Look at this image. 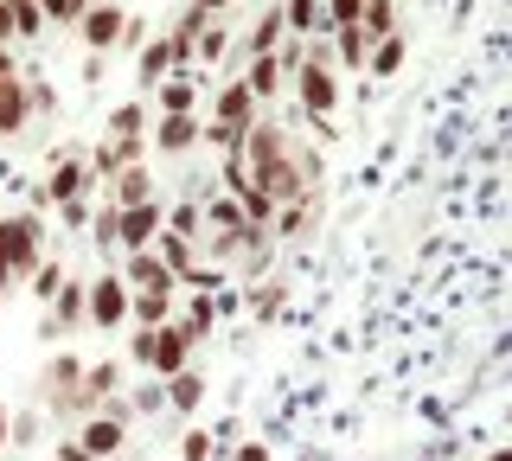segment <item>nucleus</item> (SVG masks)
<instances>
[{
  "label": "nucleus",
  "mask_w": 512,
  "mask_h": 461,
  "mask_svg": "<svg viewBox=\"0 0 512 461\" xmlns=\"http://www.w3.org/2000/svg\"><path fill=\"white\" fill-rule=\"evenodd\" d=\"M282 308H288V282L269 276V282H256V289H250V314H256V327H276V321H282Z\"/></svg>",
  "instance_id": "obj_26"
},
{
  "label": "nucleus",
  "mask_w": 512,
  "mask_h": 461,
  "mask_svg": "<svg viewBox=\"0 0 512 461\" xmlns=\"http://www.w3.org/2000/svg\"><path fill=\"white\" fill-rule=\"evenodd\" d=\"M13 39V13H7V0H0V45Z\"/></svg>",
  "instance_id": "obj_49"
},
{
  "label": "nucleus",
  "mask_w": 512,
  "mask_h": 461,
  "mask_svg": "<svg viewBox=\"0 0 512 461\" xmlns=\"http://www.w3.org/2000/svg\"><path fill=\"white\" fill-rule=\"evenodd\" d=\"M212 455H218V442L205 436V429H186L180 436V461H212Z\"/></svg>",
  "instance_id": "obj_41"
},
{
  "label": "nucleus",
  "mask_w": 512,
  "mask_h": 461,
  "mask_svg": "<svg viewBox=\"0 0 512 461\" xmlns=\"http://www.w3.org/2000/svg\"><path fill=\"white\" fill-rule=\"evenodd\" d=\"M0 77H20V65H13V52L0 45Z\"/></svg>",
  "instance_id": "obj_51"
},
{
  "label": "nucleus",
  "mask_w": 512,
  "mask_h": 461,
  "mask_svg": "<svg viewBox=\"0 0 512 461\" xmlns=\"http://www.w3.org/2000/svg\"><path fill=\"white\" fill-rule=\"evenodd\" d=\"M180 327L192 333V346H205V340H212V327H218V295H192L186 314H180Z\"/></svg>",
  "instance_id": "obj_30"
},
{
  "label": "nucleus",
  "mask_w": 512,
  "mask_h": 461,
  "mask_svg": "<svg viewBox=\"0 0 512 461\" xmlns=\"http://www.w3.org/2000/svg\"><path fill=\"white\" fill-rule=\"evenodd\" d=\"M13 442H39V417H32V410H26V417H13Z\"/></svg>",
  "instance_id": "obj_46"
},
{
  "label": "nucleus",
  "mask_w": 512,
  "mask_h": 461,
  "mask_svg": "<svg viewBox=\"0 0 512 461\" xmlns=\"http://www.w3.org/2000/svg\"><path fill=\"white\" fill-rule=\"evenodd\" d=\"M154 97H160V116H192V109H199V77L173 71V77L154 84Z\"/></svg>",
  "instance_id": "obj_21"
},
{
  "label": "nucleus",
  "mask_w": 512,
  "mask_h": 461,
  "mask_svg": "<svg viewBox=\"0 0 512 461\" xmlns=\"http://www.w3.org/2000/svg\"><path fill=\"white\" fill-rule=\"evenodd\" d=\"M148 39H154V33H148V20H135V13H128V20H122V39H116V45H122V52H141Z\"/></svg>",
  "instance_id": "obj_44"
},
{
  "label": "nucleus",
  "mask_w": 512,
  "mask_h": 461,
  "mask_svg": "<svg viewBox=\"0 0 512 461\" xmlns=\"http://www.w3.org/2000/svg\"><path fill=\"white\" fill-rule=\"evenodd\" d=\"M122 282H128V289H180V276H173V269L154 257V244H148V250H128V257H122Z\"/></svg>",
  "instance_id": "obj_13"
},
{
  "label": "nucleus",
  "mask_w": 512,
  "mask_h": 461,
  "mask_svg": "<svg viewBox=\"0 0 512 461\" xmlns=\"http://www.w3.org/2000/svg\"><path fill=\"white\" fill-rule=\"evenodd\" d=\"M116 391H122V365H116V359H96V365H84V385H77V397L64 404V423H84V417H96V410H103Z\"/></svg>",
  "instance_id": "obj_6"
},
{
  "label": "nucleus",
  "mask_w": 512,
  "mask_h": 461,
  "mask_svg": "<svg viewBox=\"0 0 512 461\" xmlns=\"http://www.w3.org/2000/svg\"><path fill=\"white\" fill-rule=\"evenodd\" d=\"M186 7H199V13H224L231 0H186Z\"/></svg>",
  "instance_id": "obj_50"
},
{
  "label": "nucleus",
  "mask_w": 512,
  "mask_h": 461,
  "mask_svg": "<svg viewBox=\"0 0 512 461\" xmlns=\"http://www.w3.org/2000/svg\"><path fill=\"white\" fill-rule=\"evenodd\" d=\"M135 161H148V135H135V141H96V148H90V173H96V186H103V180H116V173L122 167H135Z\"/></svg>",
  "instance_id": "obj_12"
},
{
  "label": "nucleus",
  "mask_w": 512,
  "mask_h": 461,
  "mask_svg": "<svg viewBox=\"0 0 512 461\" xmlns=\"http://www.w3.org/2000/svg\"><path fill=\"white\" fill-rule=\"evenodd\" d=\"M160 77H173V45H167V33H154V39L135 52V84H141V90H154Z\"/></svg>",
  "instance_id": "obj_22"
},
{
  "label": "nucleus",
  "mask_w": 512,
  "mask_h": 461,
  "mask_svg": "<svg viewBox=\"0 0 512 461\" xmlns=\"http://www.w3.org/2000/svg\"><path fill=\"white\" fill-rule=\"evenodd\" d=\"M244 84L256 90V103H269V97H276V90L288 84V77H282V65H276V52H263V58H244Z\"/></svg>",
  "instance_id": "obj_27"
},
{
  "label": "nucleus",
  "mask_w": 512,
  "mask_h": 461,
  "mask_svg": "<svg viewBox=\"0 0 512 461\" xmlns=\"http://www.w3.org/2000/svg\"><path fill=\"white\" fill-rule=\"evenodd\" d=\"M116 218H122V205L96 199V212H90V244L103 250V257H122V250H116Z\"/></svg>",
  "instance_id": "obj_32"
},
{
  "label": "nucleus",
  "mask_w": 512,
  "mask_h": 461,
  "mask_svg": "<svg viewBox=\"0 0 512 461\" xmlns=\"http://www.w3.org/2000/svg\"><path fill=\"white\" fill-rule=\"evenodd\" d=\"M282 39H288L282 0H269V7H263V13H256V20H250V33H244V45H237V52H244V58H263V52H276Z\"/></svg>",
  "instance_id": "obj_16"
},
{
  "label": "nucleus",
  "mask_w": 512,
  "mask_h": 461,
  "mask_svg": "<svg viewBox=\"0 0 512 461\" xmlns=\"http://www.w3.org/2000/svg\"><path fill=\"white\" fill-rule=\"evenodd\" d=\"M90 186H96L90 148H64V154H52V167H45V180H39V205H64V199L90 193Z\"/></svg>",
  "instance_id": "obj_5"
},
{
  "label": "nucleus",
  "mask_w": 512,
  "mask_h": 461,
  "mask_svg": "<svg viewBox=\"0 0 512 461\" xmlns=\"http://www.w3.org/2000/svg\"><path fill=\"white\" fill-rule=\"evenodd\" d=\"M314 225H320V186H308L301 199L276 205V225H269V231H276V237H308Z\"/></svg>",
  "instance_id": "obj_18"
},
{
  "label": "nucleus",
  "mask_w": 512,
  "mask_h": 461,
  "mask_svg": "<svg viewBox=\"0 0 512 461\" xmlns=\"http://www.w3.org/2000/svg\"><path fill=\"white\" fill-rule=\"evenodd\" d=\"M71 327H84V282H71V276H64V289H58L52 308H45L39 333H45V340H58V333H71Z\"/></svg>",
  "instance_id": "obj_15"
},
{
  "label": "nucleus",
  "mask_w": 512,
  "mask_h": 461,
  "mask_svg": "<svg viewBox=\"0 0 512 461\" xmlns=\"http://www.w3.org/2000/svg\"><path fill=\"white\" fill-rule=\"evenodd\" d=\"M77 385H84V359H77V353L45 359V372H39V404L52 410V417H64V404L77 397Z\"/></svg>",
  "instance_id": "obj_8"
},
{
  "label": "nucleus",
  "mask_w": 512,
  "mask_h": 461,
  "mask_svg": "<svg viewBox=\"0 0 512 461\" xmlns=\"http://www.w3.org/2000/svg\"><path fill=\"white\" fill-rule=\"evenodd\" d=\"M77 442H84V449H90L96 461H109V455H122V442H128V423H116V417H103V410H96V417H84V423H77Z\"/></svg>",
  "instance_id": "obj_17"
},
{
  "label": "nucleus",
  "mask_w": 512,
  "mask_h": 461,
  "mask_svg": "<svg viewBox=\"0 0 512 461\" xmlns=\"http://www.w3.org/2000/svg\"><path fill=\"white\" fill-rule=\"evenodd\" d=\"M52 461H96V455H90V449H84V442H77V436H64L58 449H52Z\"/></svg>",
  "instance_id": "obj_45"
},
{
  "label": "nucleus",
  "mask_w": 512,
  "mask_h": 461,
  "mask_svg": "<svg viewBox=\"0 0 512 461\" xmlns=\"http://www.w3.org/2000/svg\"><path fill=\"white\" fill-rule=\"evenodd\" d=\"M128 282H122V269H103V276H90L84 282V327L96 333H122L128 327Z\"/></svg>",
  "instance_id": "obj_4"
},
{
  "label": "nucleus",
  "mask_w": 512,
  "mask_h": 461,
  "mask_svg": "<svg viewBox=\"0 0 512 461\" xmlns=\"http://www.w3.org/2000/svg\"><path fill=\"white\" fill-rule=\"evenodd\" d=\"M26 109H32V116H52V109H58V90L45 84V77H32V71H26Z\"/></svg>",
  "instance_id": "obj_40"
},
{
  "label": "nucleus",
  "mask_w": 512,
  "mask_h": 461,
  "mask_svg": "<svg viewBox=\"0 0 512 461\" xmlns=\"http://www.w3.org/2000/svg\"><path fill=\"white\" fill-rule=\"evenodd\" d=\"M282 20H288V39H320V33H333L320 0H282Z\"/></svg>",
  "instance_id": "obj_23"
},
{
  "label": "nucleus",
  "mask_w": 512,
  "mask_h": 461,
  "mask_svg": "<svg viewBox=\"0 0 512 461\" xmlns=\"http://www.w3.org/2000/svg\"><path fill=\"white\" fill-rule=\"evenodd\" d=\"M148 122H154V109L135 97V103H116V109H109L103 135H109V141H135V135H148Z\"/></svg>",
  "instance_id": "obj_25"
},
{
  "label": "nucleus",
  "mask_w": 512,
  "mask_h": 461,
  "mask_svg": "<svg viewBox=\"0 0 512 461\" xmlns=\"http://www.w3.org/2000/svg\"><path fill=\"white\" fill-rule=\"evenodd\" d=\"M0 263L13 269V282H26L45 263V218L39 212H7L0 218Z\"/></svg>",
  "instance_id": "obj_3"
},
{
  "label": "nucleus",
  "mask_w": 512,
  "mask_h": 461,
  "mask_svg": "<svg viewBox=\"0 0 512 461\" xmlns=\"http://www.w3.org/2000/svg\"><path fill=\"white\" fill-rule=\"evenodd\" d=\"M199 135H205V116H154L148 122V148H160V154H192Z\"/></svg>",
  "instance_id": "obj_11"
},
{
  "label": "nucleus",
  "mask_w": 512,
  "mask_h": 461,
  "mask_svg": "<svg viewBox=\"0 0 512 461\" xmlns=\"http://www.w3.org/2000/svg\"><path fill=\"white\" fill-rule=\"evenodd\" d=\"M199 205H205V231H250V212L231 193H212V199H199Z\"/></svg>",
  "instance_id": "obj_28"
},
{
  "label": "nucleus",
  "mask_w": 512,
  "mask_h": 461,
  "mask_svg": "<svg viewBox=\"0 0 512 461\" xmlns=\"http://www.w3.org/2000/svg\"><path fill=\"white\" fill-rule=\"evenodd\" d=\"M154 257L167 263L173 276H186V269L199 263V244H192V237H173V231H160V237H154Z\"/></svg>",
  "instance_id": "obj_31"
},
{
  "label": "nucleus",
  "mask_w": 512,
  "mask_h": 461,
  "mask_svg": "<svg viewBox=\"0 0 512 461\" xmlns=\"http://www.w3.org/2000/svg\"><path fill=\"white\" fill-rule=\"evenodd\" d=\"M103 199H109V205H148V199H160L148 161H135V167H122L116 180H103Z\"/></svg>",
  "instance_id": "obj_14"
},
{
  "label": "nucleus",
  "mask_w": 512,
  "mask_h": 461,
  "mask_svg": "<svg viewBox=\"0 0 512 461\" xmlns=\"http://www.w3.org/2000/svg\"><path fill=\"white\" fill-rule=\"evenodd\" d=\"M122 20H128V13L116 7V0H90V7H84V20H77V39H84L90 52H116Z\"/></svg>",
  "instance_id": "obj_10"
},
{
  "label": "nucleus",
  "mask_w": 512,
  "mask_h": 461,
  "mask_svg": "<svg viewBox=\"0 0 512 461\" xmlns=\"http://www.w3.org/2000/svg\"><path fill=\"white\" fill-rule=\"evenodd\" d=\"M7 442H13V417H7V404H0V455H7Z\"/></svg>",
  "instance_id": "obj_48"
},
{
  "label": "nucleus",
  "mask_w": 512,
  "mask_h": 461,
  "mask_svg": "<svg viewBox=\"0 0 512 461\" xmlns=\"http://www.w3.org/2000/svg\"><path fill=\"white\" fill-rule=\"evenodd\" d=\"M224 52H231V33H224V26L212 20V26H205V33H199V58H192V65H205V71H212Z\"/></svg>",
  "instance_id": "obj_38"
},
{
  "label": "nucleus",
  "mask_w": 512,
  "mask_h": 461,
  "mask_svg": "<svg viewBox=\"0 0 512 461\" xmlns=\"http://www.w3.org/2000/svg\"><path fill=\"white\" fill-rule=\"evenodd\" d=\"M404 58H410L404 33H391V39H372V52H365V71H372V77H397V71H404Z\"/></svg>",
  "instance_id": "obj_29"
},
{
  "label": "nucleus",
  "mask_w": 512,
  "mask_h": 461,
  "mask_svg": "<svg viewBox=\"0 0 512 461\" xmlns=\"http://www.w3.org/2000/svg\"><path fill=\"white\" fill-rule=\"evenodd\" d=\"M32 122V109H26V71L20 77H0V135H20Z\"/></svg>",
  "instance_id": "obj_24"
},
{
  "label": "nucleus",
  "mask_w": 512,
  "mask_h": 461,
  "mask_svg": "<svg viewBox=\"0 0 512 461\" xmlns=\"http://www.w3.org/2000/svg\"><path fill=\"white\" fill-rule=\"evenodd\" d=\"M26 289L39 295L45 308H52V301H58V289H64V263H58V257H45V263H39V269L26 276Z\"/></svg>",
  "instance_id": "obj_36"
},
{
  "label": "nucleus",
  "mask_w": 512,
  "mask_h": 461,
  "mask_svg": "<svg viewBox=\"0 0 512 461\" xmlns=\"http://www.w3.org/2000/svg\"><path fill=\"white\" fill-rule=\"evenodd\" d=\"M160 225H167L160 199H148V205H122V218H116V250H122V257H128V250H148L154 237H160Z\"/></svg>",
  "instance_id": "obj_9"
},
{
  "label": "nucleus",
  "mask_w": 512,
  "mask_h": 461,
  "mask_svg": "<svg viewBox=\"0 0 512 461\" xmlns=\"http://www.w3.org/2000/svg\"><path fill=\"white\" fill-rule=\"evenodd\" d=\"M231 461H269V442H237Z\"/></svg>",
  "instance_id": "obj_47"
},
{
  "label": "nucleus",
  "mask_w": 512,
  "mask_h": 461,
  "mask_svg": "<svg viewBox=\"0 0 512 461\" xmlns=\"http://www.w3.org/2000/svg\"><path fill=\"white\" fill-rule=\"evenodd\" d=\"M84 7H90V0H39L45 26H77V20H84Z\"/></svg>",
  "instance_id": "obj_39"
},
{
  "label": "nucleus",
  "mask_w": 512,
  "mask_h": 461,
  "mask_svg": "<svg viewBox=\"0 0 512 461\" xmlns=\"http://www.w3.org/2000/svg\"><path fill=\"white\" fill-rule=\"evenodd\" d=\"M359 33H365V39H391V33H404V26H397V0H365Z\"/></svg>",
  "instance_id": "obj_33"
},
{
  "label": "nucleus",
  "mask_w": 512,
  "mask_h": 461,
  "mask_svg": "<svg viewBox=\"0 0 512 461\" xmlns=\"http://www.w3.org/2000/svg\"><path fill=\"white\" fill-rule=\"evenodd\" d=\"M128 359H135L148 378H173V372H186V365H192V333L180 321L135 327V333H128Z\"/></svg>",
  "instance_id": "obj_2"
},
{
  "label": "nucleus",
  "mask_w": 512,
  "mask_h": 461,
  "mask_svg": "<svg viewBox=\"0 0 512 461\" xmlns=\"http://www.w3.org/2000/svg\"><path fill=\"white\" fill-rule=\"evenodd\" d=\"M173 295H180V289H135V295H128V327L173 321Z\"/></svg>",
  "instance_id": "obj_20"
},
{
  "label": "nucleus",
  "mask_w": 512,
  "mask_h": 461,
  "mask_svg": "<svg viewBox=\"0 0 512 461\" xmlns=\"http://www.w3.org/2000/svg\"><path fill=\"white\" fill-rule=\"evenodd\" d=\"M327 7V26L340 33V26H359V13H365V0H320Z\"/></svg>",
  "instance_id": "obj_42"
},
{
  "label": "nucleus",
  "mask_w": 512,
  "mask_h": 461,
  "mask_svg": "<svg viewBox=\"0 0 512 461\" xmlns=\"http://www.w3.org/2000/svg\"><path fill=\"white\" fill-rule=\"evenodd\" d=\"M160 231H173V237H192V244H199V237H205V205H199V199H180V205L167 212V225H160Z\"/></svg>",
  "instance_id": "obj_35"
},
{
  "label": "nucleus",
  "mask_w": 512,
  "mask_h": 461,
  "mask_svg": "<svg viewBox=\"0 0 512 461\" xmlns=\"http://www.w3.org/2000/svg\"><path fill=\"white\" fill-rule=\"evenodd\" d=\"M288 84H295V97H301V109H308L314 122H327L333 103H340V77H333V65H314V58L288 77Z\"/></svg>",
  "instance_id": "obj_7"
},
{
  "label": "nucleus",
  "mask_w": 512,
  "mask_h": 461,
  "mask_svg": "<svg viewBox=\"0 0 512 461\" xmlns=\"http://www.w3.org/2000/svg\"><path fill=\"white\" fill-rule=\"evenodd\" d=\"M487 461H512V442H506V449H493V455H487Z\"/></svg>",
  "instance_id": "obj_52"
},
{
  "label": "nucleus",
  "mask_w": 512,
  "mask_h": 461,
  "mask_svg": "<svg viewBox=\"0 0 512 461\" xmlns=\"http://www.w3.org/2000/svg\"><path fill=\"white\" fill-rule=\"evenodd\" d=\"M128 404H135V417H154V410L167 404V385H160V378H154V385H141L135 397H128Z\"/></svg>",
  "instance_id": "obj_43"
},
{
  "label": "nucleus",
  "mask_w": 512,
  "mask_h": 461,
  "mask_svg": "<svg viewBox=\"0 0 512 461\" xmlns=\"http://www.w3.org/2000/svg\"><path fill=\"white\" fill-rule=\"evenodd\" d=\"M160 385H167V410H173V417H192V410L205 404V391H212V378H205V372H192V365H186V372L160 378Z\"/></svg>",
  "instance_id": "obj_19"
},
{
  "label": "nucleus",
  "mask_w": 512,
  "mask_h": 461,
  "mask_svg": "<svg viewBox=\"0 0 512 461\" xmlns=\"http://www.w3.org/2000/svg\"><path fill=\"white\" fill-rule=\"evenodd\" d=\"M256 122H263V103H256V90L244 84V77H224L199 141H212V148H237V141H244V129H256Z\"/></svg>",
  "instance_id": "obj_1"
},
{
  "label": "nucleus",
  "mask_w": 512,
  "mask_h": 461,
  "mask_svg": "<svg viewBox=\"0 0 512 461\" xmlns=\"http://www.w3.org/2000/svg\"><path fill=\"white\" fill-rule=\"evenodd\" d=\"M365 52H372V39H365L359 26H340V33H333V58H340V71H365Z\"/></svg>",
  "instance_id": "obj_34"
},
{
  "label": "nucleus",
  "mask_w": 512,
  "mask_h": 461,
  "mask_svg": "<svg viewBox=\"0 0 512 461\" xmlns=\"http://www.w3.org/2000/svg\"><path fill=\"white\" fill-rule=\"evenodd\" d=\"M7 13H13V39H39V33H45L39 0H7Z\"/></svg>",
  "instance_id": "obj_37"
}]
</instances>
